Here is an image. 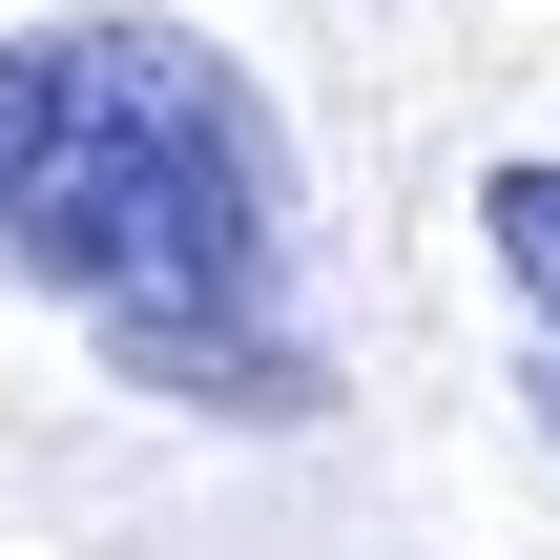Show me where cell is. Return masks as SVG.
Wrapping results in <instances>:
<instances>
[{"label": "cell", "mask_w": 560, "mask_h": 560, "mask_svg": "<svg viewBox=\"0 0 560 560\" xmlns=\"http://www.w3.org/2000/svg\"><path fill=\"white\" fill-rule=\"evenodd\" d=\"M0 291H42L125 395L208 436L332 416V353L291 291V125L166 0L0 21Z\"/></svg>", "instance_id": "6da1fadb"}, {"label": "cell", "mask_w": 560, "mask_h": 560, "mask_svg": "<svg viewBox=\"0 0 560 560\" xmlns=\"http://www.w3.org/2000/svg\"><path fill=\"white\" fill-rule=\"evenodd\" d=\"M478 249H499V291H520V353H540V436H560V145H520V166L478 187Z\"/></svg>", "instance_id": "7a4b0ae2"}]
</instances>
